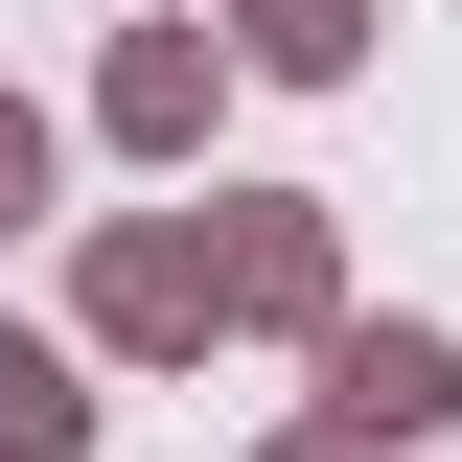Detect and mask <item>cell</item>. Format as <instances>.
<instances>
[{
	"label": "cell",
	"instance_id": "1",
	"mask_svg": "<svg viewBox=\"0 0 462 462\" xmlns=\"http://www.w3.org/2000/svg\"><path fill=\"white\" fill-rule=\"evenodd\" d=\"M462 393V370H439V346H416V324H370V346H346V416H393V439H416V416H439Z\"/></svg>",
	"mask_w": 462,
	"mask_h": 462
},
{
	"label": "cell",
	"instance_id": "2",
	"mask_svg": "<svg viewBox=\"0 0 462 462\" xmlns=\"http://www.w3.org/2000/svg\"><path fill=\"white\" fill-rule=\"evenodd\" d=\"M0 439H23V462L69 439V370H47V346H0Z\"/></svg>",
	"mask_w": 462,
	"mask_h": 462
},
{
	"label": "cell",
	"instance_id": "3",
	"mask_svg": "<svg viewBox=\"0 0 462 462\" xmlns=\"http://www.w3.org/2000/svg\"><path fill=\"white\" fill-rule=\"evenodd\" d=\"M23 185H47V116H0V208H23Z\"/></svg>",
	"mask_w": 462,
	"mask_h": 462
}]
</instances>
